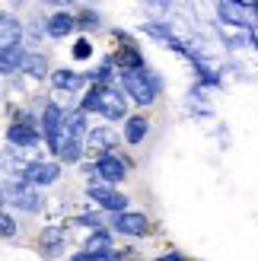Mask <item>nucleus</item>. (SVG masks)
I'll list each match as a JSON object with an SVG mask.
<instances>
[{
  "label": "nucleus",
  "mask_w": 258,
  "mask_h": 261,
  "mask_svg": "<svg viewBox=\"0 0 258 261\" xmlns=\"http://www.w3.org/2000/svg\"><path fill=\"white\" fill-rule=\"evenodd\" d=\"M127 102L131 99L109 83V86H102V96H99V115L106 121H127L131 118V115H127Z\"/></svg>",
  "instance_id": "obj_7"
},
{
  "label": "nucleus",
  "mask_w": 258,
  "mask_h": 261,
  "mask_svg": "<svg viewBox=\"0 0 258 261\" xmlns=\"http://www.w3.org/2000/svg\"><path fill=\"white\" fill-rule=\"evenodd\" d=\"M112 232L127 239H140L150 232V217L140 214V211H124V214H115L112 217Z\"/></svg>",
  "instance_id": "obj_9"
},
{
  "label": "nucleus",
  "mask_w": 258,
  "mask_h": 261,
  "mask_svg": "<svg viewBox=\"0 0 258 261\" xmlns=\"http://www.w3.org/2000/svg\"><path fill=\"white\" fill-rule=\"evenodd\" d=\"M86 137H89V124H86V112L76 106L67 112L64 118V130H61V143H58V163H80L86 156Z\"/></svg>",
  "instance_id": "obj_1"
},
{
  "label": "nucleus",
  "mask_w": 258,
  "mask_h": 261,
  "mask_svg": "<svg viewBox=\"0 0 258 261\" xmlns=\"http://www.w3.org/2000/svg\"><path fill=\"white\" fill-rule=\"evenodd\" d=\"M160 261H185L178 252H166V255H160Z\"/></svg>",
  "instance_id": "obj_27"
},
{
  "label": "nucleus",
  "mask_w": 258,
  "mask_h": 261,
  "mask_svg": "<svg viewBox=\"0 0 258 261\" xmlns=\"http://www.w3.org/2000/svg\"><path fill=\"white\" fill-rule=\"evenodd\" d=\"M86 198L96 201L102 211H109L112 217H115V214H124V211H127V201H131L127 194H121L115 185H106V181H96V178L86 181Z\"/></svg>",
  "instance_id": "obj_5"
},
{
  "label": "nucleus",
  "mask_w": 258,
  "mask_h": 261,
  "mask_svg": "<svg viewBox=\"0 0 258 261\" xmlns=\"http://www.w3.org/2000/svg\"><path fill=\"white\" fill-rule=\"evenodd\" d=\"M7 204H13L16 211L22 214H38L45 207V198H42V191L32 188L29 181H22V175H10L7 178Z\"/></svg>",
  "instance_id": "obj_3"
},
{
  "label": "nucleus",
  "mask_w": 258,
  "mask_h": 261,
  "mask_svg": "<svg viewBox=\"0 0 258 261\" xmlns=\"http://www.w3.org/2000/svg\"><path fill=\"white\" fill-rule=\"evenodd\" d=\"M246 10H249V16H252L255 29H258V0H246Z\"/></svg>",
  "instance_id": "obj_26"
},
{
  "label": "nucleus",
  "mask_w": 258,
  "mask_h": 261,
  "mask_svg": "<svg viewBox=\"0 0 258 261\" xmlns=\"http://www.w3.org/2000/svg\"><path fill=\"white\" fill-rule=\"evenodd\" d=\"M38 242H42V249L48 255H61L64 245H67V229L64 226H48L42 236H38Z\"/></svg>",
  "instance_id": "obj_20"
},
{
  "label": "nucleus",
  "mask_w": 258,
  "mask_h": 261,
  "mask_svg": "<svg viewBox=\"0 0 258 261\" xmlns=\"http://www.w3.org/2000/svg\"><path fill=\"white\" fill-rule=\"evenodd\" d=\"M76 29H99V13L96 10H80L76 13Z\"/></svg>",
  "instance_id": "obj_24"
},
{
  "label": "nucleus",
  "mask_w": 258,
  "mask_h": 261,
  "mask_svg": "<svg viewBox=\"0 0 258 261\" xmlns=\"http://www.w3.org/2000/svg\"><path fill=\"white\" fill-rule=\"evenodd\" d=\"M61 178V163L58 160H38L22 172V181H29L32 188H48Z\"/></svg>",
  "instance_id": "obj_12"
},
{
  "label": "nucleus",
  "mask_w": 258,
  "mask_h": 261,
  "mask_svg": "<svg viewBox=\"0 0 258 261\" xmlns=\"http://www.w3.org/2000/svg\"><path fill=\"white\" fill-rule=\"evenodd\" d=\"M73 223L83 226V229H89V236H93V232H102V229H112V226H106V220H102L99 214H80Z\"/></svg>",
  "instance_id": "obj_22"
},
{
  "label": "nucleus",
  "mask_w": 258,
  "mask_h": 261,
  "mask_svg": "<svg viewBox=\"0 0 258 261\" xmlns=\"http://www.w3.org/2000/svg\"><path fill=\"white\" fill-rule=\"evenodd\" d=\"M121 93L137 102L140 109H150L157 96L163 93V76L153 70V67H144V70H127L121 73Z\"/></svg>",
  "instance_id": "obj_2"
},
{
  "label": "nucleus",
  "mask_w": 258,
  "mask_h": 261,
  "mask_svg": "<svg viewBox=\"0 0 258 261\" xmlns=\"http://www.w3.org/2000/svg\"><path fill=\"white\" fill-rule=\"evenodd\" d=\"M45 32H48V38H67L70 32H76V16L61 7L58 13H51L45 19Z\"/></svg>",
  "instance_id": "obj_14"
},
{
  "label": "nucleus",
  "mask_w": 258,
  "mask_h": 261,
  "mask_svg": "<svg viewBox=\"0 0 258 261\" xmlns=\"http://www.w3.org/2000/svg\"><path fill=\"white\" fill-rule=\"evenodd\" d=\"M22 73L25 76H32V80H51V64H48V58L42 55V51H29L25 55V64H22Z\"/></svg>",
  "instance_id": "obj_19"
},
{
  "label": "nucleus",
  "mask_w": 258,
  "mask_h": 261,
  "mask_svg": "<svg viewBox=\"0 0 258 261\" xmlns=\"http://www.w3.org/2000/svg\"><path fill=\"white\" fill-rule=\"evenodd\" d=\"M127 169H131V160H127V156H121V153L102 156V160L93 163V178L106 181V185H121L127 178Z\"/></svg>",
  "instance_id": "obj_6"
},
{
  "label": "nucleus",
  "mask_w": 258,
  "mask_h": 261,
  "mask_svg": "<svg viewBox=\"0 0 258 261\" xmlns=\"http://www.w3.org/2000/svg\"><path fill=\"white\" fill-rule=\"evenodd\" d=\"M7 143L16 150H35L38 143H45L42 127L38 124H25V121H10L7 127Z\"/></svg>",
  "instance_id": "obj_11"
},
{
  "label": "nucleus",
  "mask_w": 258,
  "mask_h": 261,
  "mask_svg": "<svg viewBox=\"0 0 258 261\" xmlns=\"http://www.w3.org/2000/svg\"><path fill=\"white\" fill-rule=\"evenodd\" d=\"M86 83H89L86 73L73 70V67H58L55 73H51V86H55L58 93H80Z\"/></svg>",
  "instance_id": "obj_13"
},
{
  "label": "nucleus",
  "mask_w": 258,
  "mask_h": 261,
  "mask_svg": "<svg viewBox=\"0 0 258 261\" xmlns=\"http://www.w3.org/2000/svg\"><path fill=\"white\" fill-rule=\"evenodd\" d=\"M25 55L29 48L19 45V48H7L0 51V76H13V73H22V64H25Z\"/></svg>",
  "instance_id": "obj_18"
},
{
  "label": "nucleus",
  "mask_w": 258,
  "mask_h": 261,
  "mask_svg": "<svg viewBox=\"0 0 258 261\" xmlns=\"http://www.w3.org/2000/svg\"><path fill=\"white\" fill-rule=\"evenodd\" d=\"M150 118H147V115H131V118H127L124 121V130H121V137H124V143H127V147H140V143H144L147 140V134H150Z\"/></svg>",
  "instance_id": "obj_16"
},
{
  "label": "nucleus",
  "mask_w": 258,
  "mask_h": 261,
  "mask_svg": "<svg viewBox=\"0 0 258 261\" xmlns=\"http://www.w3.org/2000/svg\"><path fill=\"white\" fill-rule=\"evenodd\" d=\"M86 153L93 156V163L102 160V156H115L118 153V137L109 124H99V127H89V137H86Z\"/></svg>",
  "instance_id": "obj_8"
},
{
  "label": "nucleus",
  "mask_w": 258,
  "mask_h": 261,
  "mask_svg": "<svg viewBox=\"0 0 258 261\" xmlns=\"http://www.w3.org/2000/svg\"><path fill=\"white\" fill-rule=\"evenodd\" d=\"M217 16H220V25H229V29H242V32L255 29V22H252L242 0H220L217 4Z\"/></svg>",
  "instance_id": "obj_10"
},
{
  "label": "nucleus",
  "mask_w": 258,
  "mask_h": 261,
  "mask_svg": "<svg viewBox=\"0 0 258 261\" xmlns=\"http://www.w3.org/2000/svg\"><path fill=\"white\" fill-rule=\"evenodd\" d=\"M112 249H115V242H112V229L93 232V236L86 239V245H83V252H86V255H93V258L106 255V252H112Z\"/></svg>",
  "instance_id": "obj_21"
},
{
  "label": "nucleus",
  "mask_w": 258,
  "mask_h": 261,
  "mask_svg": "<svg viewBox=\"0 0 258 261\" xmlns=\"http://www.w3.org/2000/svg\"><path fill=\"white\" fill-rule=\"evenodd\" d=\"M73 58H76V61H89V58H93V42H89L86 35H80V38L73 42Z\"/></svg>",
  "instance_id": "obj_25"
},
{
  "label": "nucleus",
  "mask_w": 258,
  "mask_h": 261,
  "mask_svg": "<svg viewBox=\"0 0 258 261\" xmlns=\"http://www.w3.org/2000/svg\"><path fill=\"white\" fill-rule=\"evenodd\" d=\"M64 118H67V109H61L58 102H45L42 115H38V127H42L45 147L58 156V143H61V130H64Z\"/></svg>",
  "instance_id": "obj_4"
},
{
  "label": "nucleus",
  "mask_w": 258,
  "mask_h": 261,
  "mask_svg": "<svg viewBox=\"0 0 258 261\" xmlns=\"http://www.w3.org/2000/svg\"><path fill=\"white\" fill-rule=\"evenodd\" d=\"M112 61H115V67H118L121 73H127V70H144V67H147V64H144V55H140V48H137L134 42L115 48V51H112Z\"/></svg>",
  "instance_id": "obj_15"
},
{
  "label": "nucleus",
  "mask_w": 258,
  "mask_h": 261,
  "mask_svg": "<svg viewBox=\"0 0 258 261\" xmlns=\"http://www.w3.org/2000/svg\"><path fill=\"white\" fill-rule=\"evenodd\" d=\"M22 22L16 16H0V51H7V48H19L22 45Z\"/></svg>",
  "instance_id": "obj_17"
},
{
  "label": "nucleus",
  "mask_w": 258,
  "mask_h": 261,
  "mask_svg": "<svg viewBox=\"0 0 258 261\" xmlns=\"http://www.w3.org/2000/svg\"><path fill=\"white\" fill-rule=\"evenodd\" d=\"M16 236H19V226L13 220V214L0 211V239H16Z\"/></svg>",
  "instance_id": "obj_23"
}]
</instances>
